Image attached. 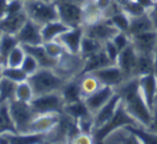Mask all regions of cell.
<instances>
[{
	"label": "cell",
	"instance_id": "31",
	"mask_svg": "<svg viewBox=\"0 0 157 144\" xmlns=\"http://www.w3.org/2000/svg\"><path fill=\"white\" fill-rule=\"evenodd\" d=\"M78 82H80V87H81L83 98L94 94L96 90H98L102 86V84L98 81V79L95 78L92 73L78 78Z\"/></svg>",
	"mask_w": 157,
	"mask_h": 144
},
{
	"label": "cell",
	"instance_id": "51",
	"mask_svg": "<svg viewBox=\"0 0 157 144\" xmlns=\"http://www.w3.org/2000/svg\"><path fill=\"white\" fill-rule=\"evenodd\" d=\"M155 105H157V93H156V96H155Z\"/></svg>",
	"mask_w": 157,
	"mask_h": 144
},
{
	"label": "cell",
	"instance_id": "50",
	"mask_svg": "<svg viewBox=\"0 0 157 144\" xmlns=\"http://www.w3.org/2000/svg\"><path fill=\"white\" fill-rule=\"evenodd\" d=\"M3 67H5V66H2V65H1V63H0V80L2 79V77H3V75H2V70H3Z\"/></svg>",
	"mask_w": 157,
	"mask_h": 144
},
{
	"label": "cell",
	"instance_id": "21",
	"mask_svg": "<svg viewBox=\"0 0 157 144\" xmlns=\"http://www.w3.org/2000/svg\"><path fill=\"white\" fill-rule=\"evenodd\" d=\"M22 45V44H21ZM24 47L25 52L27 54H30L35 57L38 60L40 65V68H50V69H54L57 68L59 63V59L53 58L46 53L45 48H44L43 44H39V45H22Z\"/></svg>",
	"mask_w": 157,
	"mask_h": 144
},
{
	"label": "cell",
	"instance_id": "12",
	"mask_svg": "<svg viewBox=\"0 0 157 144\" xmlns=\"http://www.w3.org/2000/svg\"><path fill=\"white\" fill-rule=\"evenodd\" d=\"M138 53L136 48L133 47L132 43L129 44L127 47L121 51L118 54V58L116 61V65L121 68L125 75V79L128 80L135 77L136 65H137Z\"/></svg>",
	"mask_w": 157,
	"mask_h": 144
},
{
	"label": "cell",
	"instance_id": "27",
	"mask_svg": "<svg viewBox=\"0 0 157 144\" xmlns=\"http://www.w3.org/2000/svg\"><path fill=\"white\" fill-rule=\"evenodd\" d=\"M150 73H154V54L138 53L135 77H142Z\"/></svg>",
	"mask_w": 157,
	"mask_h": 144
},
{
	"label": "cell",
	"instance_id": "55",
	"mask_svg": "<svg viewBox=\"0 0 157 144\" xmlns=\"http://www.w3.org/2000/svg\"><path fill=\"white\" fill-rule=\"evenodd\" d=\"M90 1H95V0H90Z\"/></svg>",
	"mask_w": 157,
	"mask_h": 144
},
{
	"label": "cell",
	"instance_id": "44",
	"mask_svg": "<svg viewBox=\"0 0 157 144\" xmlns=\"http://www.w3.org/2000/svg\"><path fill=\"white\" fill-rule=\"evenodd\" d=\"M114 0H95L94 2L96 5V7L100 10L102 13H105L108 9L110 8V6L113 3Z\"/></svg>",
	"mask_w": 157,
	"mask_h": 144
},
{
	"label": "cell",
	"instance_id": "3",
	"mask_svg": "<svg viewBox=\"0 0 157 144\" xmlns=\"http://www.w3.org/2000/svg\"><path fill=\"white\" fill-rule=\"evenodd\" d=\"M127 125H140L128 112L126 111L124 107V103L121 100L117 109H116L114 115L99 128L94 129L93 131V141L94 143H102L105 142L110 135L116 130H120L123 127Z\"/></svg>",
	"mask_w": 157,
	"mask_h": 144
},
{
	"label": "cell",
	"instance_id": "40",
	"mask_svg": "<svg viewBox=\"0 0 157 144\" xmlns=\"http://www.w3.org/2000/svg\"><path fill=\"white\" fill-rule=\"evenodd\" d=\"M21 68L26 72L29 77V75L33 74L35 72H37L38 70L40 69V65H39V63H38V60L33 56V55L27 54L26 53V56H25L24 61H23Z\"/></svg>",
	"mask_w": 157,
	"mask_h": 144
},
{
	"label": "cell",
	"instance_id": "37",
	"mask_svg": "<svg viewBox=\"0 0 157 144\" xmlns=\"http://www.w3.org/2000/svg\"><path fill=\"white\" fill-rule=\"evenodd\" d=\"M25 56H26V52H25L24 47L21 44H18L9 54L7 65L6 66H9V67H21L23 61H24Z\"/></svg>",
	"mask_w": 157,
	"mask_h": 144
},
{
	"label": "cell",
	"instance_id": "6",
	"mask_svg": "<svg viewBox=\"0 0 157 144\" xmlns=\"http://www.w3.org/2000/svg\"><path fill=\"white\" fill-rule=\"evenodd\" d=\"M30 105L37 115L41 114H61L63 113L65 102L61 94L50 93V94L35 96L30 101Z\"/></svg>",
	"mask_w": 157,
	"mask_h": 144
},
{
	"label": "cell",
	"instance_id": "16",
	"mask_svg": "<svg viewBox=\"0 0 157 144\" xmlns=\"http://www.w3.org/2000/svg\"><path fill=\"white\" fill-rule=\"evenodd\" d=\"M111 65H115L113 63L111 60L109 59V57L107 56L105 54V50H101L99 51L98 53L94 55H90V56L86 57L84 59V65L82 66L81 68V71L78 73V78L83 77L85 74H88V73H92V72L96 71L98 69H101V68H105L108 67V66H111Z\"/></svg>",
	"mask_w": 157,
	"mask_h": 144
},
{
	"label": "cell",
	"instance_id": "8",
	"mask_svg": "<svg viewBox=\"0 0 157 144\" xmlns=\"http://www.w3.org/2000/svg\"><path fill=\"white\" fill-rule=\"evenodd\" d=\"M84 27V35L90 38L98 40V41L105 43L108 40H111L116 33L118 32L117 28L113 26L109 22L108 18H102L95 24L86 25Z\"/></svg>",
	"mask_w": 157,
	"mask_h": 144
},
{
	"label": "cell",
	"instance_id": "18",
	"mask_svg": "<svg viewBox=\"0 0 157 144\" xmlns=\"http://www.w3.org/2000/svg\"><path fill=\"white\" fill-rule=\"evenodd\" d=\"M139 78V86L145 102L151 110L155 107V96L157 93V77L154 73L142 75Z\"/></svg>",
	"mask_w": 157,
	"mask_h": 144
},
{
	"label": "cell",
	"instance_id": "57",
	"mask_svg": "<svg viewBox=\"0 0 157 144\" xmlns=\"http://www.w3.org/2000/svg\"><path fill=\"white\" fill-rule=\"evenodd\" d=\"M0 63H1V61H0ZM2 66H3V65H2Z\"/></svg>",
	"mask_w": 157,
	"mask_h": 144
},
{
	"label": "cell",
	"instance_id": "42",
	"mask_svg": "<svg viewBox=\"0 0 157 144\" xmlns=\"http://www.w3.org/2000/svg\"><path fill=\"white\" fill-rule=\"evenodd\" d=\"M103 50H105L107 56L109 57V59L112 61L113 63L116 65V61L118 58V54H120V51L116 47V45L113 43L112 40H108L103 43Z\"/></svg>",
	"mask_w": 157,
	"mask_h": 144
},
{
	"label": "cell",
	"instance_id": "25",
	"mask_svg": "<svg viewBox=\"0 0 157 144\" xmlns=\"http://www.w3.org/2000/svg\"><path fill=\"white\" fill-rule=\"evenodd\" d=\"M123 128L132 133L139 143L157 144V133L151 131L148 128H145L141 125H127Z\"/></svg>",
	"mask_w": 157,
	"mask_h": 144
},
{
	"label": "cell",
	"instance_id": "43",
	"mask_svg": "<svg viewBox=\"0 0 157 144\" xmlns=\"http://www.w3.org/2000/svg\"><path fill=\"white\" fill-rule=\"evenodd\" d=\"M73 143H94L93 141V135L85 132H80L73 140Z\"/></svg>",
	"mask_w": 157,
	"mask_h": 144
},
{
	"label": "cell",
	"instance_id": "38",
	"mask_svg": "<svg viewBox=\"0 0 157 144\" xmlns=\"http://www.w3.org/2000/svg\"><path fill=\"white\" fill-rule=\"evenodd\" d=\"M43 45H44V48H45L46 53H48L51 57H53V58L60 59V57L67 52L65 46H63L60 42L57 41V40L50 41V42H44Z\"/></svg>",
	"mask_w": 157,
	"mask_h": 144
},
{
	"label": "cell",
	"instance_id": "7",
	"mask_svg": "<svg viewBox=\"0 0 157 144\" xmlns=\"http://www.w3.org/2000/svg\"><path fill=\"white\" fill-rule=\"evenodd\" d=\"M58 12V18L66 25L73 27L83 26L84 6L70 2L67 0H54Z\"/></svg>",
	"mask_w": 157,
	"mask_h": 144
},
{
	"label": "cell",
	"instance_id": "10",
	"mask_svg": "<svg viewBox=\"0 0 157 144\" xmlns=\"http://www.w3.org/2000/svg\"><path fill=\"white\" fill-rule=\"evenodd\" d=\"M92 74L95 78H97L102 85L111 86L113 88H116L123 82L126 81L124 73L117 65H111L108 67L101 68V69L92 72Z\"/></svg>",
	"mask_w": 157,
	"mask_h": 144
},
{
	"label": "cell",
	"instance_id": "9",
	"mask_svg": "<svg viewBox=\"0 0 157 144\" xmlns=\"http://www.w3.org/2000/svg\"><path fill=\"white\" fill-rule=\"evenodd\" d=\"M15 36L22 45H39L44 43L41 35V25L29 17Z\"/></svg>",
	"mask_w": 157,
	"mask_h": 144
},
{
	"label": "cell",
	"instance_id": "36",
	"mask_svg": "<svg viewBox=\"0 0 157 144\" xmlns=\"http://www.w3.org/2000/svg\"><path fill=\"white\" fill-rule=\"evenodd\" d=\"M35 94L31 85L29 84L28 81L21 82L16 86V92H15V99L23 102H28L30 103V101L33 99Z\"/></svg>",
	"mask_w": 157,
	"mask_h": 144
},
{
	"label": "cell",
	"instance_id": "49",
	"mask_svg": "<svg viewBox=\"0 0 157 144\" xmlns=\"http://www.w3.org/2000/svg\"><path fill=\"white\" fill-rule=\"evenodd\" d=\"M67 1L78 3V5H81V6H84V5H86V3H87V0H67Z\"/></svg>",
	"mask_w": 157,
	"mask_h": 144
},
{
	"label": "cell",
	"instance_id": "1",
	"mask_svg": "<svg viewBox=\"0 0 157 144\" xmlns=\"http://www.w3.org/2000/svg\"><path fill=\"white\" fill-rule=\"evenodd\" d=\"M114 89L121 95L126 111L141 126L148 128L152 122V110L148 108L142 96L139 86V78L133 77L126 80Z\"/></svg>",
	"mask_w": 157,
	"mask_h": 144
},
{
	"label": "cell",
	"instance_id": "15",
	"mask_svg": "<svg viewBox=\"0 0 157 144\" xmlns=\"http://www.w3.org/2000/svg\"><path fill=\"white\" fill-rule=\"evenodd\" d=\"M61 114H41L37 115L29 126V132L46 133L51 132L58 126Z\"/></svg>",
	"mask_w": 157,
	"mask_h": 144
},
{
	"label": "cell",
	"instance_id": "4",
	"mask_svg": "<svg viewBox=\"0 0 157 144\" xmlns=\"http://www.w3.org/2000/svg\"><path fill=\"white\" fill-rule=\"evenodd\" d=\"M25 11L29 18L39 25H44L52 21L59 20L58 12L55 1H42V0H31L25 2Z\"/></svg>",
	"mask_w": 157,
	"mask_h": 144
},
{
	"label": "cell",
	"instance_id": "19",
	"mask_svg": "<svg viewBox=\"0 0 157 144\" xmlns=\"http://www.w3.org/2000/svg\"><path fill=\"white\" fill-rule=\"evenodd\" d=\"M44 133H12L6 132L0 135V143L9 144H37L44 142Z\"/></svg>",
	"mask_w": 157,
	"mask_h": 144
},
{
	"label": "cell",
	"instance_id": "39",
	"mask_svg": "<svg viewBox=\"0 0 157 144\" xmlns=\"http://www.w3.org/2000/svg\"><path fill=\"white\" fill-rule=\"evenodd\" d=\"M122 10L124 12H126L130 17L142 15V14L147 12V10L142 7V6L140 5L139 2H137L136 0H129V1H127L124 6H122Z\"/></svg>",
	"mask_w": 157,
	"mask_h": 144
},
{
	"label": "cell",
	"instance_id": "22",
	"mask_svg": "<svg viewBox=\"0 0 157 144\" xmlns=\"http://www.w3.org/2000/svg\"><path fill=\"white\" fill-rule=\"evenodd\" d=\"M154 29L155 27L152 22V18H151L148 12H146V13L142 14V15L130 17V25H129L127 35L129 37H131V36L145 32V31L154 30Z\"/></svg>",
	"mask_w": 157,
	"mask_h": 144
},
{
	"label": "cell",
	"instance_id": "54",
	"mask_svg": "<svg viewBox=\"0 0 157 144\" xmlns=\"http://www.w3.org/2000/svg\"><path fill=\"white\" fill-rule=\"evenodd\" d=\"M22 1H24V2H26V1H31V0H22Z\"/></svg>",
	"mask_w": 157,
	"mask_h": 144
},
{
	"label": "cell",
	"instance_id": "14",
	"mask_svg": "<svg viewBox=\"0 0 157 144\" xmlns=\"http://www.w3.org/2000/svg\"><path fill=\"white\" fill-rule=\"evenodd\" d=\"M114 93H115V89H114L113 87L102 85L98 90H96L94 94L85 97L83 100H84V102H85L86 107H87L88 110L90 111V113H92L93 115H95V114L98 112V110L110 100V98L113 96Z\"/></svg>",
	"mask_w": 157,
	"mask_h": 144
},
{
	"label": "cell",
	"instance_id": "52",
	"mask_svg": "<svg viewBox=\"0 0 157 144\" xmlns=\"http://www.w3.org/2000/svg\"><path fill=\"white\" fill-rule=\"evenodd\" d=\"M42 1H46V2H50V1H53V0H42Z\"/></svg>",
	"mask_w": 157,
	"mask_h": 144
},
{
	"label": "cell",
	"instance_id": "11",
	"mask_svg": "<svg viewBox=\"0 0 157 144\" xmlns=\"http://www.w3.org/2000/svg\"><path fill=\"white\" fill-rule=\"evenodd\" d=\"M84 37V27L83 26H78L70 28L66 32L61 33L58 38L57 41L60 42L67 52L73 55H78L80 51H81V43L82 39Z\"/></svg>",
	"mask_w": 157,
	"mask_h": 144
},
{
	"label": "cell",
	"instance_id": "48",
	"mask_svg": "<svg viewBox=\"0 0 157 144\" xmlns=\"http://www.w3.org/2000/svg\"><path fill=\"white\" fill-rule=\"evenodd\" d=\"M154 74L157 77V48L154 52Z\"/></svg>",
	"mask_w": 157,
	"mask_h": 144
},
{
	"label": "cell",
	"instance_id": "34",
	"mask_svg": "<svg viewBox=\"0 0 157 144\" xmlns=\"http://www.w3.org/2000/svg\"><path fill=\"white\" fill-rule=\"evenodd\" d=\"M108 20L115 28H117L118 31H123V32L127 33L129 29V25H130V16L126 12L121 10V11L114 13L113 15H111L110 17H108Z\"/></svg>",
	"mask_w": 157,
	"mask_h": 144
},
{
	"label": "cell",
	"instance_id": "28",
	"mask_svg": "<svg viewBox=\"0 0 157 144\" xmlns=\"http://www.w3.org/2000/svg\"><path fill=\"white\" fill-rule=\"evenodd\" d=\"M6 132L17 133L9 111V102L0 103V135Z\"/></svg>",
	"mask_w": 157,
	"mask_h": 144
},
{
	"label": "cell",
	"instance_id": "47",
	"mask_svg": "<svg viewBox=\"0 0 157 144\" xmlns=\"http://www.w3.org/2000/svg\"><path fill=\"white\" fill-rule=\"evenodd\" d=\"M9 0H0V20H2L7 13V6Z\"/></svg>",
	"mask_w": 157,
	"mask_h": 144
},
{
	"label": "cell",
	"instance_id": "30",
	"mask_svg": "<svg viewBox=\"0 0 157 144\" xmlns=\"http://www.w3.org/2000/svg\"><path fill=\"white\" fill-rule=\"evenodd\" d=\"M101 50H103L102 42L84 35L81 43V51H80V56L82 59H85L90 55L96 54Z\"/></svg>",
	"mask_w": 157,
	"mask_h": 144
},
{
	"label": "cell",
	"instance_id": "56",
	"mask_svg": "<svg viewBox=\"0 0 157 144\" xmlns=\"http://www.w3.org/2000/svg\"><path fill=\"white\" fill-rule=\"evenodd\" d=\"M0 36H1V32H0Z\"/></svg>",
	"mask_w": 157,
	"mask_h": 144
},
{
	"label": "cell",
	"instance_id": "23",
	"mask_svg": "<svg viewBox=\"0 0 157 144\" xmlns=\"http://www.w3.org/2000/svg\"><path fill=\"white\" fill-rule=\"evenodd\" d=\"M71 27H69L68 25H66L65 23H63L61 21L56 20L48 22L46 24L41 26V35L43 38V42H50L57 40V38L61 35V33L66 32L67 30Z\"/></svg>",
	"mask_w": 157,
	"mask_h": 144
},
{
	"label": "cell",
	"instance_id": "46",
	"mask_svg": "<svg viewBox=\"0 0 157 144\" xmlns=\"http://www.w3.org/2000/svg\"><path fill=\"white\" fill-rule=\"evenodd\" d=\"M136 1H137V2H139L143 8H145L147 11L152 9V8L155 7V3H154V1H153V0H136Z\"/></svg>",
	"mask_w": 157,
	"mask_h": 144
},
{
	"label": "cell",
	"instance_id": "24",
	"mask_svg": "<svg viewBox=\"0 0 157 144\" xmlns=\"http://www.w3.org/2000/svg\"><path fill=\"white\" fill-rule=\"evenodd\" d=\"M61 97L63 99L65 104H70V103L78 102V101L83 100V95L80 87V82L78 79L70 81L63 85V87L60 90Z\"/></svg>",
	"mask_w": 157,
	"mask_h": 144
},
{
	"label": "cell",
	"instance_id": "53",
	"mask_svg": "<svg viewBox=\"0 0 157 144\" xmlns=\"http://www.w3.org/2000/svg\"><path fill=\"white\" fill-rule=\"evenodd\" d=\"M154 1V3H155V6H157V0H153Z\"/></svg>",
	"mask_w": 157,
	"mask_h": 144
},
{
	"label": "cell",
	"instance_id": "45",
	"mask_svg": "<svg viewBox=\"0 0 157 144\" xmlns=\"http://www.w3.org/2000/svg\"><path fill=\"white\" fill-rule=\"evenodd\" d=\"M148 129L153 132L157 133V105H155L154 109L152 110V122H151Z\"/></svg>",
	"mask_w": 157,
	"mask_h": 144
},
{
	"label": "cell",
	"instance_id": "26",
	"mask_svg": "<svg viewBox=\"0 0 157 144\" xmlns=\"http://www.w3.org/2000/svg\"><path fill=\"white\" fill-rule=\"evenodd\" d=\"M20 42L15 35L1 32V36H0V61H1V65H7L8 56L11 53V51Z\"/></svg>",
	"mask_w": 157,
	"mask_h": 144
},
{
	"label": "cell",
	"instance_id": "13",
	"mask_svg": "<svg viewBox=\"0 0 157 144\" xmlns=\"http://www.w3.org/2000/svg\"><path fill=\"white\" fill-rule=\"evenodd\" d=\"M131 43L137 53L154 54L157 48V30H150L145 32L131 36Z\"/></svg>",
	"mask_w": 157,
	"mask_h": 144
},
{
	"label": "cell",
	"instance_id": "5",
	"mask_svg": "<svg viewBox=\"0 0 157 144\" xmlns=\"http://www.w3.org/2000/svg\"><path fill=\"white\" fill-rule=\"evenodd\" d=\"M9 111L17 133H28L29 126L37 116L30 103L13 99L9 101Z\"/></svg>",
	"mask_w": 157,
	"mask_h": 144
},
{
	"label": "cell",
	"instance_id": "17",
	"mask_svg": "<svg viewBox=\"0 0 157 144\" xmlns=\"http://www.w3.org/2000/svg\"><path fill=\"white\" fill-rule=\"evenodd\" d=\"M121 100H122L121 95L115 92L113 96L110 98V100L108 101L105 104H103L102 107L98 110V112L94 115V129L99 128V127H101L102 125H105V123L114 115V113H115Z\"/></svg>",
	"mask_w": 157,
	"mask_h": 144
},
{
	"label": "cell",
	"instance_id": "33",
	"mask_svg": "<svg viewBox=\"0 0 157 144\" xmlns=\"http://www.w3.org/2000/svg\"><path fill=\"white\" fill-rule=\"evenodd\" d=\"M102 18H105L103 13L96 7L94 1L87 2L84 5V21H83V26L90 24H95V23L99 22Z\"/></svg>",
	"mask_w": 157,
	"mask_h": 144
},
{
	"label": "cell",
	"instance_id": "2",
	"mask_svg": "<svg viewBox=\"0 0 157 144\" xmlns=\"http://www.w3.org/2000/svg\"><path fill=\"white\" fill-rule=\"evenodd\" d=\"M27 81L33 87L35 96L59 92L66 84L65 79L50 68H40L33 74L29 75Z\"/></svg>",
	"mask_w": 157,
	"mask_h": 144
},
{
	"label": "cell",
	"instance_id": "41",
	"mask_svg": "<svg viewBox=\"0 0 157 144\" xmlns=\"http://www.w3.org/2000/svg\"><path fill=\"white\" fill-rule=\"evenodd\" d=\"M112 41L116 45V47L118 48V51H123L125 47L129 45L131 43V39L126 32H123V31H118L113 38H112Z\"/></svg>",
	"mask_w": 157,
	"mask_h": 144
},
{
	"label": "cell",
	"instance_id": "29",
	"mask_svg": "<svg viewBox=\"0 0 157 144\" xmlns=\"http://www.w3.org/2000/svg\"><path fill=\"white\" fill-rule=\"evenodd\" d=\"M63 113L69 115L70 117H72L75 120L81 119V118L86 117V116L93 115L90 110H88V108L86 107L84 100L70 103V104H65V107H63Z\"/></svg>",
	"mask_w": 157,
	"mask_h": 144
},
{
	"label": "cell",
	"instance_id": "35",
	"mask_svg": "<svg viewBox=\"0 0 157 144\" xmlns=\"http://www.w3.org/2000/svg\"><path fill=\"white\" fill-rule=\"evenodd\" d=\"M2 75L17 84L21 83V82L27 81V79H28V74L21 67H9V66H5L2 70Z\"/></svg>",
	"mask_w": 157,
	"mask_h": 144
},
{
	"label": "cell",
	"instance_id": "20",
	"mask_svg": "<svg viewBox=\"0 0 157 144\" xmlns=\"http://www.w3.org/2000/svg\"><path fill=\"white\" fill-rule=\"evenodd\" d=\"M27 20L28 15L25 10L17 14L6 15L2 20H0V32L16 35Z\"/></svg>",
	"mask_w": 157,
	"mask_h": 144
},
{
	"label": "cell",
	"instance_id": "32",
	"mask_svg": "<svg viewBox=\"0 0 157 144\" xmlns=\"http://www.w3.org/2000/svg\"><path fill=\"white\" fill-rule=\"evenodd\" d=\"M17 83L2 77L0 80V103L9 102L15 99V92Z\"/></svg>",
	"mask_w": 157,
	"mask_h": 144
}]
</instances>
